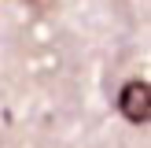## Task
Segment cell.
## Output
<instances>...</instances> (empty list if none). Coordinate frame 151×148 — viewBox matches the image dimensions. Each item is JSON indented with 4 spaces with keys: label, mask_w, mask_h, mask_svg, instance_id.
<instances>
[{
    "label": "cell",
    "mask_w": 151,
    "mask_h": 148,
    "mask_svg": "<svg viewBox=\"0 0 151 148\" xmlns=\"http://www.w3.org/2000/svg\"><path fill=\"white\" fill-rule=\"evenodd\" d=\"M118 111H122L129 122H147L151 115V89L147 81H129V85H122V93H118Z\"/></svg>",
    "instance_id": "6da1fadb"
}]
</instances>
